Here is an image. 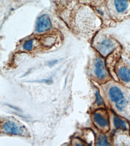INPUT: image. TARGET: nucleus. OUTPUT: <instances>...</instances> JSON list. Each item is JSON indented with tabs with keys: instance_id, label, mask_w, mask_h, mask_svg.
Instances as JSON below:
<instances>
[{
	"instance_id": "f257e3e1",
	"label": "nucleus",
	"mask_w": 130,
	"mask_h": 146,
	"mask_svg": "<svg viewBox=\"0 0 130 146\" xmlns=\"http://www.w3.org/2000/svg\"><path fill=\"white\" fill-rule=\"evenodd\" d=\"M116 47V43L111 39L106 38L98 42L96 48L103 55L107 56L113 51Z\"/></svg>"
},
{
	"instance_id": "f03ea898",
	"label": "nucleus",
	"mask_w": 130,
	"mask_h": 146,
	"mask_svg": "<svg viewBox=\"0 0 130 146\" xmlns=\"http://www.w3.org/2000/svg\"><path fill=\"white\" fill-rule=\"evenodd\" d=\"M51 27L52 23L49 17L47 15H43L37 19L36 31L38 33H44L51 29Z\"/></svg>"
},
{
	"instance_id": "7ed1b4c3",
	"label": "nucleus",
	"mask_w": 130,
	"mask_h": 146,
	"mask_svg": "<svg viewBox=\"0 0 130 146\" xmlns=\"http://www.w3.org/2000/svg\"><path fill=\"white\" fill-rule=\"evenodd\" d=\"M3 129L7 133L15 135H21L24 132L22 127L18 126L15 122L12 121L5 122L3 125Z\"/></svg>"
},
{
	"instance_id": "20e7f679",
	"label": "nucleus",
	"mask_w": 130,
	"mask_h": 146,
	"mask_svg": "<svg viewBox=\"0 0 130 146\" xmlns=\"http://www.w3.org/2000/svg\"><path fill=\"white\" fill-rule=\"evenodd\" d=\"M95 72L99 79L105 78L107 76L103 60L100 58H97L95 63Z\"/></svg>"
},
{
	"instance_id": "39448f33",
	"label": "nucleus",
	"mask_w": 130,
	"mask_h": 146,
	"mask_svg": "<svg viewBox=\"0 0 130 146\" xmlns=\"http://www.w3.org/2000/svg\"><path fill=\"white\" fill-rule=\"evenodd\" d=\"M109 93L111 99L115 102H117L124 98L121 91L116 87L111 88L109 90Z\"/></svg>"
},
{
	"instance_id": "423d86ee",
	"label": "nucleus",
	"mask_w": 130,
	"mask_h": 146,
	"mask_svg": "<svg viewBox=\"0 0 130 146\" xmlns=\"http://www.w3.org/2000/svg\"><path fill=\"white\" fill-rule=\"evenodd\" d=\"M93 118L97 124L101 127H105L108 126V120L100 113H95L93 116Z\"/></svg>"
},
{
	"instance_id": "0eeeda50",
	"label": "nucleus",
	"mask_w": 130,
	"mask_h": 146,
	"mask_svg": "<svg viewBox=\"0 0 130 146\" xmlns=\"http://www.w3.org/2000/svg\"><path fill=\"white\" fill-rule=\"evenodd\" d=\"M118 75L121 79L125 82H130V70L122 67L118 71Z\"/></svg>"
},
{
	"instance_id": "6e6552de",
	"label": "nucleus",
	"mask_w": 130,
	"mask_h": 146,
	"mask_svg": "<svg viewBox=\"0 0 130 146\" xmlns=\"http://www.w3.org/2000/svg\"><path fill=\"white\" fill-rule=\"evenodd\" d=\"M115 3L116 10L119 12H123L128 7L127 0H115Z\"/></svg>"
},
{
	"instance_id": "1a4fd4ad",
	"label": "nucleus",
	"mask_w": 130,
	"mask_h": 146,
	"mask_svg": "<svg viewBox=\"0 0 130 146\" xmlns=\"http://www.w3.org/2000/svg\"><path fill=\"white\" fill-rule=\"evenodd\" d=\"M114 125L116 128L125 131L127 130L126 124L122 120L120 119L116 116H114L113 119Z\"/></svg>"
},
{
	"instance_id": "9d476101",
	"label": "nucleus",
	"mask_w": 130,
	"mask_h": 146,
	"mask_svg": "<svg viewBox=\"0 0 130 146\" xmlns=\"http://www.w3.org/2000/svg\"><path fill=\"white\" fill-rule=\"evenodd\" d=\"M108 139L105 136L100 135L98 138L97 145L98 146H108L109 145Z\"/></svg>"
},
{
	"instance_id": "9b49d317",
	"label": "nucleus",
	"mask_w": 130,
	"mask_h": 146,
	"mask_svg": "<svg viewBox=\"0 0 130 146\" xmlns=\"http://www.w3.org/2000/svg\"><path fill=\"white\" fill-rule=\"evenodd\" d=\"M127 101L125 99L123 98L121 100L117 102L116 104V107L119 111H122L126 107Z\"/></svg>"
},
{
	"instance_id": "f8f14e48",
	"label": "nucleus",
	"mask_w": 130,
	"mask_h": 146,
	"mask_svg": "<svg viewBox=\"0 0 130 146\" xmlns=\"http://www.w3.org/2000/svg\"><path fill=\"white\" fill-rule=\"evenodd\" d=\"M34 40L33 39L26 41L23 45V48L27 51H31L32 50Z\"/></svg>"
},
{
	"instance_id": "ddd939ff",
	"label": "nucleus",
	"mask_w": 130,
	"mask_h": 146,
	"mask_svg": "<svg viewBox=\"0 0 130 146\" xmlns=\"http://www.w3.org/2000/svg\"><path fill=\"white\" fill-rule=\"evenodd\" d=\"M96 101L97 104L99 106H101V105L103 104V100L102 98L99 94V92L97 91L96 92Z\"/></svg>"
},
{
	"instance_id": "4468645a",
	"label": "nucleus",
	"mask_w": 130,
	"mask_h": 146,
	"mask_svg": "<svg viewBox=\"0 0 130 146\" xmlns=\"http://www.w3.org/2000/svg\"><path fill=\"white\" fill-rule=\"evenodd\" d=\"M33 82H39V83H43L47 84H51L52 83V81L51 79H42L41 80L34 81Z\"/></svg>"
},
{
	"instance_id": "2eb2a0df",
	"label": "nucleus",
	"mask_w": 130,
	"mask_h": 146,
	"mask_svg": "<svg viewBox=\"0 0 130 146\" xmlns=\"http://www.w3.org/2000/svg\"><path fill=\"white\" fill-rule=\"evenodd\" d=\"M57 62V60H54V61L51 62H50L49 64V65L50 66H52L55 64Z\"/></svg>"
}]
</instances>
